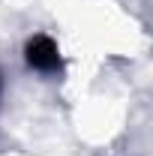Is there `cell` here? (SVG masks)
<instances>
[{
	"label": "cell",
	"mask_w": 153,
	"mask_h": 156,
	"mask_svg": "<svg viewBox=\"0 0 153 156\" xmlns=\"http://www.w3.org/2000/svg\"><path fill=\"white\" fill-rule=\"evenodd\" d=\"M24 57H27V66L36 69V72H54V69H60V48H57V42L51 36H45V33H36L27 42Z\"/></svg>",
	"instance_id": "6da1fadb"
}]
</instances>
